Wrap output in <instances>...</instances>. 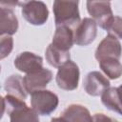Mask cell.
<instances>
[{"mask_svg": "<svg viewBox=\"0 0 122 122\" xmlns=\"http://www.w3.org/2000/svg\"><path fill=\"white\" fill-rule=\"evenodd\" d=\"M2 115L6 110L10 116V122H39L38 114L26 104L25 100L6 94L2 97Z\"/></svg>", "mask_w": 122, "mask_h": 122, "instance_id": "1", "label": "cell"}, {"mask_svg": "<svg viewBox=\"0 0 122 122\" xmlns=\"http://www.w3.org/2000/svg\"><path fill=\"white\" fill-rule=\"evenodd\" d=\"M78 5V1H54L52 10L55 26H67L73 30L81 21Z\"/></svg>", "mask_w": 122, "mask_h": 122, "instance_id": "2", "label": "cell"}, {"mask_svg": "<svg viewBox=\"0 0 122 122\" xmlns=\"http://www.w3.org/2000/svg\"><path fill=\"white\" fill-rule=\"evenodd\" d=\"M59 104L58 96L50 90H40L30 94V105L38 115H50Z\"/></svg>", "mask_w": 122, "mask_h": 122, "instance_id": "3", "label": "cell"}, {"mask_svg": "<svg viewBox=\"0 0 122 122\" xmlns=\"http://www.w3.org/2000/svg\"><path fill=\"white\" fill-rule=\"evenodd\" d=\"M80 77V71L78 65L69 60L58 68L55 81L59 89L64 91H73L77 89Z\"/></svg>", "mask_w": 122, "mask_h": 122, "instance_id": "4", "label": "cell"}, {"mask_svg": "<svg viewBox=\"0 0 122 122\" xmlns=\"http://www.w3.org/2000/svg\"><path fill=\"white\" fill-rule=\"evenodd\" d=\"M21 13L25 20L33 26L44 25L49 18V10L42 1H25L20 3Z\"/></svg>", "mask_w": 122, "mask_h": 122, "instance_id": "5", "label": "cell"}, {"mask_svg": "<svg viewBox=\"0 0 122 122\" xmlns=\"http://www.w3.org/2000/svg\"><path fill=\"white\" fill-rule=\"evenodd\" d=\"M86 7L89 14L97 26L107 30L113 20V12L109 1H87Z\"/></svg>", "mask_w": 122, "mask_h": 122, "instance_id": "6", "label": "cell"}, {"mask_svg": "<svg viewBox=\"0 0 122 122\" xmlns=\"http://www.w3.org/2000/svg\"><path fill=\"white\" fill-rule=\"evenodd\" d=\"M74 44L77 46H88L92 44L97 35V24L92 17H84L73 29Z\"/></svg>", "mask_w": 122, "mask_h": 122, "instance_id": "7", "label": "cell"}, {"mask_svg": "<svg viewBox=\"0 0 122 122\" xmlns=\"http://www.w3.org/2000/svg\"><path fill=\"white\" fill-rule=\"evenodd\" d=\"M121 54L122 46L120 44V41L116 37L110 34H108L101 40L94 52V56L97 61L105 58H115L119 60Z\"/></svg>", "mask_w": 122, "mask_h": 122, "instance_id": "8", "label": "cell"}, {"mask_svg": "<svg viewBox=\"0 0 122 122\" xmlns=\"http://www.w3.org/2000/svg\"><path fill=\"white\" fill-rule=\"evenodd\" d=\"M51 79L52 71L49 69L43 68L42 70H39L37 71L26 74L23 77V82L27 92L31 94L36 91L45 90Z\"/></svg>", "mask_w": 122, "mask_h": 122, "instance_id": "9", "label": "cell"}, {"mask_svg": "<svg viewBox=\"0 0 122 122\" xmlns=\"http://www.w3.org/2000/svg\"><path fill=\"white\" fill-rule=\"evenodd\" d=\"M110 80L100 71H90L83 80V88L91 96H101L103 92L110 88Z\"/></svg>", "mask_w": 122, "mask_h": 122, "instance_id": "10", "label": "cell"}, {"mask_svg": "<svg viewBox=\"0 0 122 122\" xmlns=\"http://www.w3.org/2000/svg\"><path fill=\"white\" fill-rule=\"evenodd\" d=\"M14 67L28 74L39 70H42L43 67V58L40 55H37L31 51H22L14 59Z\"/></svg>", "mask_w": 122, "mask_h": 122, "instance_id": "11", "label": "cell"}, {"mask_svg": "<svg viewBox=\"0 0 122 122\" xmlns=\"http://www.w3.org/2000/svg\"><path fill=\"white\" fill-rule=\"evenodd\" d=\"M73 44H74L73 30L67 26L56 27L54 34L52 36L51 45L62 51H70Z\"/></svg>", "mask_w": 122, "mask_h": 122, "instance_id": "12", "label": "cell"}, {"mask_svg": "<svg viewBox=\"0 0 122 122\" xmlns=\"http://www.w3.org/2000/svg\"><path fill=\"white\" fill-rule=\"evenodd\" d=\"M18 19L11 9L0 8V36L12 35L18 30Z\"/></svg>", "mask_w": 122, "mask_h": 122, "instance_id": "13", "label": "cell"}, {"mask_svg": "<svg viewBox=\"0 0 122 122\" xmlns=\"http://www.w3.org/2000/svg\"><path fill=\"white\" fill-rule=\"evenodd\" d=\"M61 116L67 122H92V116L90 111L80 104L69 105L63 111Z\"/></svg>", "mask_w": 122, "mask_h": 122, "instance_id": "14", "label": "cell"}, {"mask_svg": "<svg viewBox=\"0 0 122 122\" xmlns=\"http://www.w3.org/2000/svg\"><path fill=\"white\" fill-rule=\"evenodd\" d=\"M4 89L7 94L15 96L22 100L27 98L28 92L25 89L23 77L20 74H11L6 78L4 83Z\"/></svg>", "mask_w": 122, "mask_h": 122, "instance_id": "15", "label": "cell"}, {"mask_svg": "<svg viewBox=\"0 0 122 122\" xmlns=\"http://www.w3.org/2000/svg\"><path fill=\"white\" fill-rule=\"evenodd\" d=\"M101 102L108 110L122 115V105L119 100L117 88L110 87L105 90L101 94Z\"/></svg>", "mask_w": 122, "mask_h": 122, "instance_id": "16", "label": "cell"}, {"mask_svg": "<svg viewBox=\"0 0 122 122\" xmlns=\"http://www.w3.org/2000/svg\"><path fill=\"white\" fill-rule=\"evenodd\" d=\"M47 62L53 68H60L63 64L71 60L70 51H62L56 48H54L51 44L48 46L45 52Z\"/></svg>", "mask_w": 122, "mask_h": 122, "instance_id": "17", "label": "cell"}, {"mask_svg": "<svg viewBox=\"0 0 122 122\" xmlns=\"http://www.w3.org/2000/svg\"><path fill=\"white\" fill-rule=\"evenodd\" d=\"M99 67L109 79H118L122 75V64L115 58H105L98 61Z\"/></svg>", "mask_w": 122, "mask_h": 122, "instance_id": "18", "label": "cell"}, {"mask_svg": "<svg viewBox=\"0 0 122 122\" xmlns=\"http://www.w3.org/2000/svg\"><path fill=\"white\" fill-rule=\"evenodd\" d=\"M13 49V39L10 35L0 36V58L4 59L11 52Z\"/></svg>", "mask_w": 122, "mask_h": 122, "instance_id": "19", "label": "cell"}, {"mask_svg": "<svg viewBox=\"0 0 122 122\" xmlns=\"http://www.w3.org/2000/svg\"><path fill=\"white\" fill-rule=\"evenodd\" d=\"M107 31L108 34L112 35L117 39H122V17L114 15L113 20L111 23Z\"/></svg>", "mask_w": 122, "mask_h": 122, "instance_id": "20", "label": "cell"}, {"mask_svg": "<svg viewBox=\"0 0 122 122\" xmlns=\"http://www.w3.org/2000/svg\"><path fill=\"white\" fill-rule=\"evenodd\" d=\"M92 122H119L116 119L106 115L105 113H94L92 115Z\"/></svg>", "mask_w": 122, "mask_h": 122, "instance_id": "21", "label": "cell"}, {"mask_svg": "<svg viewBox=\"0 0 122 122\" xmlns=\"http://www.w3.org/2000/svg\"><path fill=\"white\" fill-rule=\"evenodd\" d=\"M117 92H118V96H119L120 103H121V105H122V85H120V86L117 87Z\"/></svg>", "mask_w": 122, "mask_h": 122, "instance_id": "22", "label": "cell"}, {"mask_svg": "<svg viewBox=\"0 0 122 122\" xmlns=\"http://www.w3.org/2000/svg\"><path fill=\"white\" fill-rule=\"evenodd\" d=\"M51 122H67V121H66L62 116H60V117H54V118H51Z\"/></svg>", "mask_w": 122, "mask_h": 122, "instance_id": "23", "label": "cell"}]
</instances>
